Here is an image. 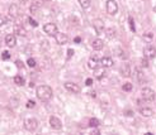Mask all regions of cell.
<instances>
[{"label":"cell","mask_w":156,"mask_h":135,"mask_svg":"<svg viewBox=\"0 0 156 135\" xmlns=\"http://www.w3.org/2000/svg\"><path fill=\"white\" fill-rule=\"evenodd\" d=\"M126 116H133V111L127 110V111H126Z\"/></svg>","instance_id":"74e56055"},{"label":"cell","mask_w":156,"mask_h":135,"mask_svg":"<svg viewBox=\"0 0 156 135\" xmlns=\"http://www.w3.org/2000/svg\"><path fill=\"white\" fill-rule=\"evenodd\" d=\"M94 75H95V77L98 78V80H102V78L104 77V75H105V71H104L103 68H98V67H96Z\"/></svg>","instance_id":"ffe728a7"},{"label":"cell","mask_w":156,"mask_h":135,"mask_svg":"<svg viewBox=\"0 0 156 135\" xmlns=\"http://www.w3.org/2000/svg\"><path fill=\"white\" fill-rule=\"evenodd\" d=\"M140 114L142 116H145V117H150V116L154 115V111H152V109H150V107H141L140 109Z\"/></svg>","instance_id":"e0dca14e"},{"label":"cell","mask_w":156,"mask_h":135,"mask_svg":"<svg viewBox=\"0 0 156 135\" xmlns=\"http://www.w3.org/2000/svg\"><path fill=\"white\" fill-rule=\"evenodd\" d=\"M128 23H129V28L132 29V32L134 33V32H136V27H134V20H133V18H131V16H129V18H128Z\"/></svg>","instance_id":"484cf974"},{"label":"cell","mask_w":156,"mask_h":135,"mask_svg":"<svg viewBox=\"0 0 156 135\" xmlns=\"http://www.w3.org/2000/svg\"><path fill=\"white\" fill-rule=\"evenodd\" d=\"M36 95L38 100L41 101H48L52 99V88L50 86H46V85H42L38 86L36 90Z\"/></svg>","instance_id":"6da1fadb"},{"label":"cell","mask_w":156,"mask_h":135,"mask_svg":"<svg viewBox=\"0 0 156 135\" xmlns=\"http://www.w3.org/2000/svg\"><path fill=\"white\" fill-rule=\"evenodd\" d=\"M19 6L17 5V4H13V5H10L9 10H8V14H9V19H15L19 16Z\"/></svg>","instance_id":"52a82bcc"},{"label":"cell","mask_w":156,"mask_h":135,"mask_svg":"<svg viewBox=\"0 0 156 135\" xmlns=\"http://www.w3.org/2000/svg\"><path fill=\"white\" fill-rule=\"evenodd\" d=\"M29 10H31L32 14H35V13H36L37 10H38V5H37V4H33V5H32L31 8H29Z\"/></svg>","instance_id":"4dcf8cb0"},{"label":"cell","mask_w":156,"mask_h":135,"mask_svg":"<svg viewBox=\"0 0 156 135\" xmlns=\"http://www.w3.org/2000/svg\"><path fill=\"white\" fill-rule=\"evenodd\" d=\"M114 37H116V31H114V29H112V28L107 29V38L112 39V38H114Z\"/></svg>","instance_id":"d4e9b609"},{"label":"cell","mask_w":156,"mask_h":135,"mask_svg":"<svg viewBox=\"0 0 156 135\" xmlns=\"http://www.w3.org/2000/svg\"><path fill=\"white\" fill-rule=\"evenodd\" d=\"M143 56H145V58L151 60V58H154L156 56V49L152 47V45H147V47L143 49Z\"/></svg>","instance_id":"30bf717a"},{"label":"cell","mask_w":156,"mask_h":135,"mask_svg":"<svg viewBox=\"0 0 156 135\" xmlns=\"http://www.w3.org/2000/svg\"><path fill=\"white\" fill-rule=\"evenodd\" d=\"M79 4L84 9H88V8L90 6V0H79Z\"/></svg>","instance_id":"603a6c76"},{"label":"cell","mask_w":156,"mask_h":135,"mask_svg":"<svg viewBox=\"0 0 156 135\" xmlns=\"http://www.w3.org/2000/svg\"><path fill=\"white\" fill-rule=\"evenodd\" d=\"M74 56V49H67V58H70V57H73Z\"/></svg>","instance_id":"e575fe53"},{"label":"cell","mask_w":156,"mask_h":135,"mask_svg":"<svg viewBox=\"0 0 156 135\" xmlns=\"http://www.w3.org/2000/svg\"><path fill=\"white\" fill-rule=\"evenodd\" d=\"M154 11H155V13H156V5H155V6H154Z\"/></svg>","instance_id":"7bdbcfd3"},{"label":"cell","mask_w":156,"mask_h":135,"mask_svg":"<svg viewBox=\"0 0 156 135\" xmlns=\"http://www.w3.org/2000/svg\"><path fill=\"white\" fill-rule=\"evenodd\" d=\"M65 88L67 91H70L71 94H79L80 91H81V88H80L79 85L74 82H65Z\"/></svg>","instance_id":"8992f818"},{"label":"cell","mask_w":156,"mask_h":135,"mask_svg":"<svg viewBox=\"0 0 156 135\" xmlns=\"http://www.w3.org/2000/svg\"><path fill=\"white\" fill-rule=\"evenodd\" d=\"M74 42H75L76 44H79L80 42H81V38H80V37H75V38H74Z\"/></svg>","instance_id":"8d00e7d4"},{"label":"cell","mask_w":156,"mask_h":135,"mask_svg":"<svg viewBox=\"0 0 156 135\" xmlns=\"http://www.w3.org/2000/svg\"><path fill=\"white\" fill-rule=\"evenodd\" d=\"M55 38H56V43L60 44V45H64L69 42V38H67V36L65 33H57V34L55 36Z\"/></svg>","instance_id":"8fae6325"},{"label":"cell","mask_w":156,"mask_h":135,"mask_svg":"<svg viewBox=\"0 0 156 135\" xmlns=\"http://www.w3.org/2000/svg\"><path fill=\"white\" fill-rule=\"evenodd\" d=\"M89 95L91 96V97H95V96H96V92H95V91H91V92H89Z\"/></svg>","instance_id":"ab89813d"},{"label":"cell","mask_w":156,"mask_h":135,"mask_svg":"<svg viewBox=\"0 0 156 135\" xmlns=\"http://www.w3.org/2000/svg\"><path fill=\"white\" fill-rule=\"evenodd\" d=\"M36 106V102L33 100H29V101H27V107L28 109H33Z\"/></svg>","instance_id":"f546056e"},{"label":"cell","mask_w":156,"mask_h":135,"mask_svg":"<svg viewBox=\"0 0 156 135\" xmlns=\"http://www.w3.org/2000/svg\"><path fill=\"white\" fill-rule=\"evenodd\" d=\"M43 31H45V33L47 36H51V37H55L57 34V25L56 24H53V23H47L43 27Z\"/></svg>","instance_id":"3957f363"},{"label":"cell","mask_w":156,"mask_h":135,"mask_svg":"<svg viewBox=\"0 0 156 135\" xmlns=\"http://www.w3.org/2000/svg\"><path fill=\"white\" fill-rule=\"evenodd\" d=\"M14 33H17L18 36L24 37V36H26V33H27V32H26V29H24V28L22 27V25L17 23V24L14 25Z\"/></svg>","instance_id":"ac0fdd59"},{"label":"cell","mask_w":156,"mask_h":135,"mask_svg":"<svg viewBox=\"0 0 156 135\" xmlns=\"http://www.w3.org/2000/svg\"><path fill=\"white\" fill-rule=\"evenodd\" d=\"M137 77H138V81H140L141 83L142 82H146V78H145V75L141 73L140 71H137Z\"/></svg>","instance_id":"4316f807"},{"label":"cell","mask_w":156,"mask_h":135,"mask_svg":"<svg viewBox=\"0 0 156 135\" xmlns=\"http://www.w3.org/2000/svg\"><path fill=\"white\" fill-rule=\"evenodd\" d=\"M27 65L29 66V67H36V60L35 58H28V61H27Z\"/></svg>","instance_id":"83f0119b"},{"label":"cell","mask_w":156,"mask_h":135,"mask_svg":"<svg viewBox=\"0 0 156 135\" xmlns=\"http://www.w3.org/2000/svg\"><path fill=\"white\" fill-rule=\"evenodd\" d=\"M99 63H102L103 67H112L113 65H114L113 60H112V58H109V57H103L102 60L99 61Z\"/></svg>","instance_id":"2e32d148"},{"label":"cell","mask_w":156,"mask_h":135,"mask_svg":"<svg viewBox=\"0 0 156 135\" xmlns=\"http://www.w3.org/2000/svg\"><path fill=\"white\" fill-rule=\"evenodd\" d=\"M121 75L123 76V77H129L131 76V66L128 63H123V65L121 66Z\"/></svg>","instance_id":"7c38bea8"},{"label":"cell","mask_w":156,"mask_h":135,"mask_svg":"<svg viewBox=\"0 0 156 135\" xmlns=\"http://www.w3.org/2000/svg\"><path fill=\"white\" fill-rule=\"evenodd\" d=\"M28 23L31 24L32 27H37V25H38V23H37L35 19H32V18H29V19H28Z\"/></svg>","instance_id":"1f68e13d"},{"label":"cell","mask_w":156,"mask_h":135,"mask_svg":"<svg viewBox=\"0 0 156 135\" xmlns=\"http://www.w3.org/2000/svg\"><path fill=\"white\" fill-rule=\"evenodd\" d=\"M132 88H133V86H132V83H129V82H126L123 86H122V90L123 91H126V92H129V91H132Z\"/></svg>","instance_id":"cb8c5ba5"},{"label":"cell","mask_w":156,"mask_h":135,"mask_svg":"<svg viewBox=\"0 0 156 135\" xmlns=\"http://www.w3.org/2000/svg\"><path fill=\"white\" fill-rule=\"evenodd\" d=\"M91 47H93V49H95V50H100L104 47V42L102 39H94V41H93V43H91Z\"/></svg>","instance_id":"5bb4252c"},{"label":"cell","mask_w":156,"mask_h":135,"mask_svg":"<svg viewBox=\"0 0 156 135\" xmlns=\"http://www.w3.org/2000/svg\"><path fill=\"white\" fill-rule=\"evenodd\" d=\"M141 66H142V67H149V62H147V58H143V60H141Z\"/></svg>","instance_id":"836d02e7"},{"label":"cell","mask_w":156,"mask_h":135,"mask_svg":"<svg viewBox=\"0 0 156 135\" xmlns=\"http://www.w3.org/2000/svg\"><path fill=\"white\" fill-rule=\"evenodd\" d=\"M118 11V5L116 3V0H108L107 1V13L111 15H114Z\"/></svg>","instance_id":"5b68a950"},{"label":"cell","mask_w":156,"mask_h":135,"mask_svg":"<svg viewBox=\"0 0 156 135\" xmlns=\"http://www.w3.org/2000/svg\"><path fill=\"white\" fill-rule=\"evenodd\" d=\"M89 126H90V128H98V126H99V120L95 119V117H93V119L89 120Z\"/></svg>","instance_id":"7402d4cb"},{"label":"cell","mask_w":156,"mask_h":135,"mask_svg":"<svg viewBox=\"0 0 156 135\" xmlns=\"http://www.w3.org/2000/svg\"><path fill=\"white\" fill-rule=\"evenodd\" d=\"M3 44V37H1V34H0V45Z\"/></svg>","instance_id":"b9f144b4"},{"label":"cell","mask_w":156,"mask_h":135,"mask_svg":"<svg viewBox=\"0 0 156 135\" xmlns=\"http://www.w3.org/2000/svg\"><path fill=\"white\" fill-rule=\"evenodd\" d=\"M93 134H95V135H98V134H100V131H99V130H98V129H94V130H93Z\"/></svg>","instance_id":"60d3db41"},{"label":"cell","mask_w":156,"mask_h":135,"mask_svg":"<svg viewBox=\"0 0 156 135\" xmlns=\"http://www.w3.org/2000/svg\"><path fill=\"white\" fill-rule=\"evenodd\" d=\"M24 128H26L28 131H36L37 128H38V121H37L36 119H33V117L27 119L26 123H24Z\"/></svg>","instance_id":"277c9868"},{"label":"cell","mask_w":156,"mask_h":135,"mask_svg":"<svg viewBox=\"0 0 156 135\" xmlns=\"http://www.w3.org/2000/svg\"><path fill=\"white\" fill-rule=\"evenodd\" d=\"M1 58H3V60H9V58H10V53L8 52V50H4L3 54H1Z\"/></svg>","instance_id":"f1b7e54d"},{"label":"cell","mask_w":156,"mask_h":135,"mask_svg":"<svg viewBox=\"0 0 156 135\" xmlns=\"http://www.w3.org/2000/svg\"><path fill=\"white\" fill-rule=\"evenodd\" d=\"M15 63H17V67H20V68H22V67H23V65H22V61H17Z\"/></svg>","instance_id":"f35d334b"},{"label":"cell","mask_w":156,"mask_h":135,"mask_svg":"<svg viewBox=\"0 0 156 135\" xmlns=\"http://www.w3.org/2000/svg\"><path fill=\"white\" fill-rule=\"evenodd\" d=\"M143 41L146 42V43H151L152 42V39H154V33H151V32H147V33H145L143 34Z\"/></svg>","instance_id":"d6986e66"},{"label":"cell","mask_w":156,"mask_h":135,"mask_svg":"<svg viewBox=\"0 0 156 135\" xmlns=\"http://www.w3.org/2000/svg\"><path fill=\"white\" fill-rule=\"evenodd\" d=\"M50 125H51V128L55 129V130H60L62 128L61 120L58 119V117H56V116H51V117H50Z\"/></svg>","instance_id":"9c48e42d"},{"label":"cell","mask_w":156,"mask_h":135,"mask_svg":"<svg viewBox=\"0 0 156 135\" xmlns=\"http://www.w3.org/2000/svg\"><path fill=\"white\" fill-rule=\"evenodd\" d=\"M93 27H94L96 34H102L103 31H104V23L102 19H95L94 22H93Z\"/></svg>","instance_id":"ba28073f"},{"label":"cell","mask_w":156,"mask_h":135,"mask_svg":"<svg viewBox=\"0 0 156 135\" xmlns=\"http://www.w3.org/2000/svg\"><path fill=\"white\" fill-rule=\"evenodd\" d=\"M5 44L8 45V47H10V48L15 47V44H17L15 36H13V34H8V36L5 37Z\"/></svg>","instance_id":"4fadbf2b"},{"label":"cell","mask_w":156,"mask_h":135,"mask_svg":"<svg viewBox=\"0 0 156 135\" xmlns=\"http://www.w3.org/2000/svg\"><path fill=\"white\" fill-rule=\"evenodd\" d=\"M98 65H99V58L96 57V56L91 57L90 60H89V63H88V66H89V68H91V70H95L96 67H98Z\"/></svg>","instance_id":"9a60e30c"},{"label":"cell","mask_w":156,"mask_h":135,"mask_svg":"<svg viewBox=\"0 0 156 135\" xmlns=\"http://www.w3.org/2000/svg\"><path fill=\"white\" fill-rule=\"evenodd\" d=\"M141 96L145 101H154L155 100V91L152 88L145 87V88H142V91H141Z\"/></svg>","instance_id":"7a4b0ae2"},{"label":"cell","mask_w":156,"mask_h":135,"mask_svg":"<svg viewBox=\"0 0 156 135\" xmlns=\"http://www.w3.org/2000/svg\"><path fill=\"white\" fill-rule=\"evenodd\" d=\"M43 1H48V0H43Z\"/></svg>","instance_id":"ee69618b"},{"label":"cell","mask_w":156,"mask_h":135,"mask_svg":"<svg viewBox=\"0 0 156 135\" xmlns=\"http://www.w3.org/2000/svg\"><path fill=\"white\" fill-rule=\"evenodd\" d=\"M6 23V18L5 16H3L1 14H0V27H1V25H4Z\"/></svg>","instance_id":"d6a6232c"},{"label":"cell","mask_w":156,"mask_h":135,"mask_svg":"<svg viewBox=\"0 0 156 135\" xmlns=\"http://www.w3.org/2000/svg\"><path fill=\"white\" fill-rule=\"evenodd\" d=\"M85 85H86V86H91V85H93V80H91V78H86V80H85Z\"/></svg>","instance_id":"d590c367"},{"label":"cell","mask_w":156,"mask_h":135,"mask_svg":"<svg viewBox=\"0 0 156 135\" xmlns=\"http://www.w3.org/2000/svg\"><path fill=\"white\" fill-rule=\"evenodd\" d=\"M14 83L15 85H18V86H23L24 83H26V80H24V77H22V76H15Z\"/></svg>","instance_id":"44dd1931"}]
</instances>
